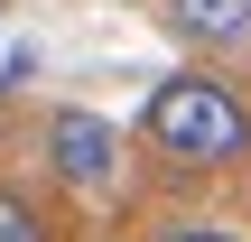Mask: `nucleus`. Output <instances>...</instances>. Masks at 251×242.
<instances>
[{"mask_svg": "<svg viewBox=\"0 0 251 242\" xmlns=\"http://www.w3.org/2000/svg\"><path fill=\"white\" fill-rule=\"evenodd\" d=\"M140 140H149L158 159H177V168H205V177H214V168H242V159H251V103L224 84V75L177 65V75L149 84Z\"/></svg>", "mask_w": 251, "mask_h": 242, "instance_id": "obj_1", "label": "nucleus"}, {"mask_svg": "<svg viewBox=\"0 0 251 242\" xmlns=\"http://www.w3.org/2000/svg\"><path fill=\"white\" fill-rule=\"evenodd\" d=\"M47 177L56 187H75V196H112L121 187V131L102 121V112H84V103H65V112H47Z\"/></svg>", "mask_w": 251, "mask_h": 242, "instance_id": "obj_2", "label": "nucleus"}, {"mask_svg": "<svg viewBox=\"0 0 251 242\" xmlns=\"http://www.w3.org/2000/svg\"><path fill=\"white\" fill-rule=\"evenodd\" d=\"M158 28L196 56H242L251 47V0H158Z\"/></svg>", "mask_w": 251, "mask_h": 242, "instance_id": "obj_3", "label": "nucleus"}, {"mask_svg": "<svg viewBox=\"0 0 251 242\" xmlns=\"http://www.w3.org/2000/svg\"><path fill=\"white\" fill-rule=\"evenodd\" d=\"M0 242H56V215L28 187H0Z\"/></svg>", "mask_w": 251, "mask_h": 242, "instance_id": "obj_4", "label": "nucleus"}, {"mask_svg": "<svg viewBox=\"0 0 251 242\" xmlns=\"http://www.w3.org/2000/svg\"><path fill=\"white\" fill-rule=\"evenodd\" d=\"M158 242H251L242 224H214V215H177V224H158Z\"/></svg>", "mask_w": 251, "mask_h": 242, "instance_id": "obj_5", "label": "nucleus"}]
</instances>
